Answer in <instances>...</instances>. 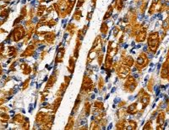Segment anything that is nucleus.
<instances>
[{
  "instance_id": "nucleus-1",
  "label": "nucleus",
  "mask_w": 169,
  "mask_h": 130,
  "mask_svg": "<svg viewBox=\"0 0 169 130\" xmlns=\"http://www.w3.org/2000/svg\"><path fill=\"white\" fill-rule=\"evenodd\" d=\"M146 39H147V45H148L149 52L155 55L157 51V49L159 48L160 43H161L159 32H157V31L150 32L148 35Z\"/></svg>"
},
{
  "instance_id": "nucleus-2",
  "label": "nucleus",
  "mask_w": 169,
  "mask_h": 130,
  "mask_svg": "<svg viewBox=\"0 0 169 130\" xmlns=\"http://www.w3.org/2000/svg\"><path fill=\"white\" fill-rule=\"evenodd\" d=\"M138 86V82L137 81L135 80V78L129 75L127 78H126V82H124L123 84V90L126 91V92H129V93H132L135 91V90L136 89V87Z\"/></svg>"
},
{
  "instance_id": "nucleus-3",
  "label": "nucleus",
  "mask_w": 169,
  "mask_h": 130,
  "mask_svg": "<svg viewBox=\"0 0 169 130\" xmlns=\"http://www.w3.org/2000/svg\"><path fill=\"white\" fill-rule=\"evenodd\" d=\"M148 64H149V57L145 53L142 52L138 56L137 60L135 61V63L134 64V65L138 71H142V69L146 67Z\"/></svg>"
},
{
  "instance_id": "nucleus-4",
  "label": "nucleus",
  "mask_w": 169,
  "mask_h": 130,
  "mask_svg": "<svg viewBox=\"0 0 169 130\" xmlns=\"http://www.w3.org/2000/svg\"><path fill=\"white\" fill-rule=\"evenodd\" d=\"M52 119H53V116L52 114L48 112H39L36 117V123L40 126H42L49 121H52Z\"/></svg>"
},
{
  "instance_id": "nucleus-5",
  "label": "nucleus",
  "mask_w": 169,
  "mask_h": 130,
  "mask_svg": "<svg viewBox=\"0 0 169 130\" xmlns=\"http://www.w3.org/2000/svg\"><path fill=\"white\" fill-rule=\"evenodd\" d=\"M25 36V30L22 25H18L12 32V41L15 42L20 41Z\"/></svg>"
},
{
  "instance_id": "nucleus-6",
  "label": "nucleus",
  "mask_w": 169,
  "mask_h": 130,
  "mask_svg": "<svg viewBox=\"0 0 169 130\" xmlns=\"http://www.w3.org/2000/svg\"><path fill=\"white\" fill-rule=\"evenodd\" d=\"M93 89H94V83H93L92 80L90 78V76H85L84 79H83L82 87H81V92L87 94V93L91 92V91H93Z\"/></svg>"
},
{
  "instance_id": "nucleus-7",
  "label": "nucleus",
  "mask_w": 169,
  "mask_h": 130,
  "mask_svg": "<svg viewBox=\"0 0 169 130\" xmlns=\"http://www.w3.org/2000/svg\"><path fill=\"white\" fill-rule=\"evenodd\" d=\"M146 38H147V27L142 26L135 36V42H137V43L144 42L146 40Z\"/></svg>"
},
{
  "instance_id": "nucleus-8",
  "label": "nucleus",
  "mask_w": 169,
  "mask_h": 130,
  "mask_svg": "<svg viewBox=\"0 0 169 130\" xmlns=\"http://www.w3.org/2000/svg\"><path fill=\"white\" fill-rule=\"evenodd\" d=\"M118 51H119V44L117 43H115L113 41H109L108 46H107V55H108V56H110L112 57H114L118 54Z\"/></svg>"
},
{
  "instance_id": "nucleus-9",
  "label": "nucleus",
  "mask_w": 169,
  "mask_h": 130,
  "mask_svg": "<svg viewBox=\"0 0 169 130\" xmlns=\"http://www.w3.org/2000/svg\"><path fill=\"white\" fill-rule=\"evenodd\" d=\"M44 37V42L48 44H53L55 42V38H56V35H55V32L54 31H46V33L44 34L43 35Z\"/></svg>"
},
{
  "instance_id": "nucleus-10",
  "label": "nucleus",
  "mask_w": 169,
  "mask_h": 130,
  "mask_svg": "<svg viewBox=\"0 0 169 130\" xmlns=\"http://www.w3.org/2000/svg\"><path fill=\"white\" fill-rule=\"evenodd\" d=\"M168 56H167V59L166 61H164V63L162 64V70H161V77L163 79V80H168Z\"/></svg>"
},
{
  "instance_id": "nucleus-11",
  "label": "nucleus",
  "mask_w": 169,
  "mask_h": 130,
  "mask_svg": "<svg viewBox=\"0 0 169 130\" xmlns=\"http://www.w3.org/2000/svg\"><path fill=\"white\" fill-rule=\"evenodd\" d=\"M138 98H140V102L142 105V108L143 109H145L150 103V96L146 93V92H144L142 95H141Z\"/></svg>"
},
{
  "instance_id": "nucleus-12",
  "label": "nucleus",
  "mask_w": 169,
  "mask_h": 130,
  "mask_svg": "<svg viewBox=\"0 0 169 130\" xmlns=\"http://www.w3.org/2000/svg\"><path fill=\"white\" fill-rule=\"evenodd\" d=\"M36 48V47L32 43L30 44H29V45L26 47V49L24 50V52L22 53L21 56H22V57H29V56H33L34 53H35Z\"/></svg>"
},
{
  "instance_id": "nucleus-13",
  "label": "nucleus",
  "mask_w": 169,
  "mask_h": 130,
  "mask_svg": "<svg viewBox=\"0 0 169 130\" xmlns=\"http://www.w3.org/2000/svg\"><path fill=\"white\" fill-rule=\"evenodd\" d=\"M64 55H65V49L63 46L58 48L57 55H56V58H55V62L56 63H62L64 61Z\"/></svg>"
},
{
  "instance_id": "nucleus-14",
  "label": "nucleus",
  "mask_w": 169,
  "mask_h": 130,
  "mask_svg": "<svg viewBox=\"0 0 169 130\" xmlns=\"http://www.w3.org/2000/svg\"><path fill=\"white\" fill-rule=\"evenodd\" d=\"M122 59V61H121V63L123 64V65H126V66H129V67H132L134 64H135V60L133 59V57L131 56H128V55H126L124 57H123V58H121Z\"/></svg>"
},
{
  "instance_id": "nucleus-15",
  "label": "nucleus",
  "mask_w": 169,
  "mask_h": 130,
  "mask_svg": "<svg viewBox=\"0 0 169 130\" xmlns=\"http://www.w3.org/2000/svg\"><path fill=\"white\" fill-rule=\"evenodd\" d=\"M126 112L127 113L130 114V115H135L137 114V112H139V109H138V103H131L128 108L126 109Z\"/></svg>"
},
{
  "instance_id": "nucleus-16",
  "label": "nucleus",
  "mask_w": 169,
  "mask_h": 130,
  "mask_svg": "<svg viewBox=\"0 0 169 130\" xmlns=\"http://www.w3.org/2000/svg\"><path fill=\"white\" fill-rule=\"evenodd\" d=\"M81 45H82V41H80V39L76 38L75 46H74V55H73V56L75 59H77L78 56H79V52H80V50Z\"/></svg>"
},
{
  "instance_id": "nucleus-17",
  "label": "nucleus",
  "mask_w": 169,
  "mask_h": 130,
  "mask_svg": "<svg viewBox=\"0 0 169 130\" xmlns=\"http://www.w3.org/2000/svg\"><path fill=\"white\" fill-rule=\"evenodd\" d=\"M113 57L107 55L105 58V68L110 71L113 68Z\"/></svg>"
},
{
  "instance_id": "nucleus-18",
  "label": "nucleus",
  "mask_w": 169,
  "mask_h": 130,
  "mask_svg": "<svg viewBox=\"0 0 169 130\" xmlns=\"http://www.w3.org/2000/svg\"><path fill=\"white\" fill-rule=\"evenodd\" d=\"M57 76H58V75L57 74H54V73L50 76V78H49L48 82H47V85H46V90L51 89L52 87V86L55 84V82L57 81Z\"/></svg>"
},
{
  "instance_id": "nucleus-19",
  "label": "nucleus",
  "mask_w": 169,
  "mask_h": 130,
  "mask_svg": "<svg viewBox=\"0 0 169 130\" xmlns=\"http://www.w3.org/2000/svg\"><path fill=\"white\" fill-rule=\"evenodd\" d=\"M166 120V114L163 111H161L158 115H157V118H156V124L157 125H162L164 123Z\"/></svg>"
},
{
  "instance_id": "nucleus-20",
  "label": "nucleus",
  "mask_w": 169,
  "mask_h": 130,
  "mask_svg": "<svg viewBox=\"0 0 169 130\" xmlns=\"http://www.w3.org/2000/svg\"><path fill=\"white\" fill-rule=\"evenodd\" d=\"M77 59H75L73 56H70V61H69V65H68V70L70 72V74H73L74 71V67H75V61Z\"/></svg>"
},
{
  "instance_id": "nucleus-21",
  "label": "nucleus",
  "mask_w": 169,
  "mask_h": 130,
  "mask_svg": "<svg viewBox=\"0 0 169 130\" xmlns=\"http://www.w3.org/2000/svg\"><path fill=\"white\" fill-rule=\"evenodd\" d=\"M113 9H114V8H113V4H110L108 6V8L107 10V12L105 13V15L103 17V21H106L107 20H108V19L111 18V16L113 14Z\"/></svg>"
},
{
  "instance_id": "nucleus-22",
  "label": "nucleus",
  "mask_w": 169,
  "mask_h": 130,
  "mask_svg": "<svg viewBox=\"0 0 169 130\" xmlns=\"http://www.w3.org/2000/svg\"><path fill=\"white\" fill-rule=\"evenodd\" d=\"M127 120L125 118H121L116 123V129H126Z\"/></svg>"
},
{
  "instance_id": "nucleus-23",
  "label": "nucleus",
  "mask_w": 169,
  "mask_h": 130,
  "mask_svg": "<svg viewBox=\"0 0 169 130\" xmlns=\"http://www.w3.org/2000/svg\"><path fill=\"white\" fill-rule=\"evenodd\" d=\"M113 6L118 12H121L123 7V0H114V4H113Z\"/></svg>"
},
{
  "instance_id": "nucleus-24",
  "label": "nucleus",
  "mask_w": 169,
  "mask_h": 130,
  "mask_svg": "<svg viewBox=\"0 0 169 130\" xmlns=\"http://www.w3.org/2000/svg\"><path fill=\"white\" fill-rule=\"evenodd\" d=\"M100 31H101V33L103 35H107V33H108V31H109V26H108V24H107V22L106 21H103L101 23Z\"/></svg>"
},
{
  "instance_id": "nucleus-25",
  "label": "nucleus",
  "mask_w": 169,
  "mask_h": 130,
  "mask_svg": "<svg viewBox=\"0 0 169 130\" xmlns=\"http://www.w3.org/2000/svg\"><path fill=\"white\" fill-rule=\"evenodd\" d=\"M76 25L74 24H73V23H70L68 25H67V29H66V30L70 33V35L72 37L73 35H74V33H75V30H76Z\"/></svg>"
},
{
  "instance_id": "nucleus-26",
  "label": "nucleus",
  "mask_w": 169,
  "mask_h": 130,
  "mask_svg": "<svg viewBox=\"0 0 169 130\" xmlns=\"http://www.w3.org/2000/svg\"><path fill=\"white\" fill-rule=\"evenodd\" d=\"M74 123H75L74 118V116H73V115H71V116L69 118V122H68L67 125L65 126V129L66 130L73 129V128L74 127Z\"/></svg>"
},
{
  "instance_id": "nucleus-27",
  "label": "nucleus",
  "mask_w": 169,
  "mask_h": 130,
  "mask_svg": "<svg viewBox=\"0 0 169 130\" xmlns=\"http://www.w3.org/2000/svg\"><path fill=\"white\" fill-rule=\"evenodd\" d=\"M47 10V6L46 5H39L37 8V12H36V15L38 17H42L44 15V12Z\"/></svg>"
},
{
  "instance_id": "nucleus-28",
  "label": "nucleus",
  "mask_w": 169,
  "mask_h": 130,
  "mask_svg": "<svg viewBox=\"0 0 169 130\" xmlns=\"http://www.w3.org/2000/svg\"><path fill=\"white\" fill-rule=\"evenodd\" d=\"M138 127L136 121L134 120H129L127 121V125H126V129H136Z\"/></svg>"
},
{
  "instance_id": "nucleus-29",
  "label": "nucleus",
  "mask_w": 169,
  "mask_h": 130,
  "mask_svg": "<svg viewBox=\"0 0 169 130\" xmlns=\"http://www.w3.org/2000/svg\"><path fill=\"white\" fill-rule=\"evenodd\" d=\"M82 18V11L80 9V8H76V10L74 11V15H73V19L76 21H80Z\"/></svg>"
},
{
  "instance_id": "nucleus-30",
  "label": "nucleus",
  "mask_w": 169,
  "mask_h": 130,
  "mask_svg": "<svg viewBox=\"0 0 169 130\" xmlns=\"http://www.w3.org/2000/svg\"><path fill=\"white\" fill-rule=\"evenodd\" d=\"M68 87L65 83H63V84H61V86L59 87V89L57 91V92H56V97H62L63 96V94L64 93V91H65V90H66V87Z\"/></svg>"
},
{
  "instance_id": "nucleus-31",
  "label": "nucleus",
  "mask_w": 169,
  "mask_h": 130,
  "mask_svg": "<svg viewBox=\"0 0 169 130\" xmlns=\"http://www.w3.org/2000/svg\"><path fill=\"white\" fill-rule=\"evenodd\" d=\"M91 103L89 102H86L84 105V113H85V116H89L90 113H91Z\"/></svg>"
},
{
  "instance_id": "nucleus-32",
  "label": "nucleus",
  "mask_w": 169,
  "mask_h": 130,
  "mask_svg": "<svg viewBox=\"0 0 169 130\" xmlns=\"http://www.w3.org/2000/svg\"><path fill=\"white\" fill-rule=\"evenodd\" d=\"M94 106V108H95V112H101L104 107H103V103L102 102H100V101H96L93 104Z\"/></svg>"
},
{
  "instance_id": "nucleus-33",
  "label": "nucleus",
  "mask_w": 169,
  "mask_h": 130,
  "mask_svg": "<svg viewBox=\"0 0 169 130\" xmlns=\"http://www.w3.org/2000/svg\"><path fill=\"white\" fill-rule=\"evenodd\" d=\"M21 69H22V72L24 75H29L31 72V68L25 63H22L21 64Z\"/></svg>"
},
{
  "instance_id": "nucleus-34",
  "label": "nucleus",
  "mask_w": 169,
  "mask_h": 130,
  "mask_svg": "<svg viewBox=\"0 0 169 130\" xmlns=\"http://www.w3.org/2000/svg\"><path fill=\"white\" fill-rule=\"evenodd\" d=\"M154 85H155V80H154V77H151V78L149 80L148 83H147V90H148L150 92H152Z\"/></svg>"
},
{
  "instance_id": "nucleus-35",
  "label": "nucleus",
  "mask_w": 169,
  "mask_h": 130,
  "mask_svg": "<svg viewBox=\"0 0 169 130\" xmlns=\"http://www.w3.org/2000/svg\"><path fill=\"white\" fill-rule=\"evenodd\" d=\"M169 28V24H168V17L166 18V20L162 22V29L163 32H168Z\"/></svg>"
},
{
  "instance_id": "nucleus-36",
  "label": "nucleus",
  "mask_w": 169,
  "mask_h": 130,
  "mask_svg": "<svg viewBox=\"0 0 169 130\" xmlns=\"http://www.w3.org/2000/svg\"><path fill=\"white\" fill-rule=\"evenodd\" d=\"M147 5H148V3H147V1H145V0H144V1L141 3V8H140V13H141V14H145V10H146V8H147Z\"/></svg>"
},
{
  "instance_id": "nucleus-37",
  "label": "nucleus",
  "mask_w": 169,
  "mask_h": 130,
  "mask_svg": "<svg viewBox=\"0 0 169 130\" xmlns=\"http://www.w3.org/2000/svg\"><path fill=\"white\" fill-rule=\"evenodd\" d=\"M90 129H101V125L96 120L92 121L91 123V125H90Z\"/></svg>"
},
{
  "instance_id": "nucleus-38",
  "label": "nucleus",
  "mask_w": 169,
  "mask_h": 130,
  "mask_svg": "<svg viewBox=\"0 0 169 130\" xmlns=\"http://www.w3.org/2000/svg\"><path fill=\"white\" fill-rule=\"evenodd\" d=\"M56 24H57V21L54 20V19H50L49 20H48V21L45 23V25L46 26H48L49 28H52V27H53Z\"/></svg>"
},
{
  "instance_id": "nucleus-39",
  "label": "nucleus",
  "mask_w": 169,
  "mask_h": 130,
  "mask_svg": "<svg viewBox=\"0 0 169 130\" xmlns=\"http://www.w3.org/2000/svg\"><path fill=\"white\" fill-rule=\"evenodd\" d=\"M153 127H152V121L151 120H149L147 121V123L145 124V126L143 127V129L146 130V129H152Z\"/></svg>"
},
{
  "instance_id": "nucleus-40",
  "label": "nucleus",
  "mask_w": 169,
  "mask_h": 130,
  "mask_svg": "<svg viewBox=\"0 0 169 130\" xmlns=\"http://www.w3.org/2000/svg\"><path fill=\"white\" fill-rule=\"evenodd\" d=\"M104 85H105V82H104L103 78L101 76H100L99 80H98V88H99V90L102 89L104 87Z\"/></svg>"
},
{
  "instance_id": "nucleus-41",
  "label": "nucleus",
  "mask_w": 169,
  "mask_h": 130,
  "mask_svg": "<svg viewBox=\"0 0 169 130\" xmlns=\"http://www.w3.org/2000/svg\"><path fill=\"white\" fill-rule=\"evenodd\" d=\"M121 29L119 26H115L114 28H113V36L114 37H117L118 36V35H119V33L120 32Z\"/></svg>"
},
{
  "instance_id": "nucleus-42",
  "label": "nucleus",
  "mask_w": 169,
  "mask_h": 130,
  "mask_svg": "<svg viewBox=\"0 0 169 130\" xmlns=\"http://www.w3.org/2000/svg\"><path fill=\"white\" fill-rule=\"evenodd\" d=\"M85 1L86 0H77L76 1V8H80L84 5Z\"/></svg>"
},
{
  "instance_id": "nucleus-43",
  "label": "nucleus",
  "mask_w": 169,
  "mask_h": 130,
  "mask_svg": "<svg viewBox=\"0 0 169 130\" xmlns=\"http://www.w3.org/2000/svg\"><path fill=\"white\" fill-rule=\"evenodd\" d=\"M9 119V116L8 114H1L0 116V120L2 123H6Z\"/></svg>"
},
{
  "instance_id": "nucleus-44",
  "label": "nucleus",
  "mask_w": 169,
  "mask_h": 130,
  "mask_svg": "<svg viewBox=\"0 0 169 130\" xmlns=\"http://www.w3.org/2000/svg\"><path fill=\"white\" fill-rule=\"evenodd\" d=\"M47 54H48V51H47L46 50L41 52V61H42V60L44 59V57L46 56V55H47Z\"/></svg>"
},
{
  "instance_id": "nucleus-45",
  "label": "nucleus",
  "mask_w": 169,
  "mask_h": 130,
  "mask_svg": "<svg viewBox=\"0 0 169 130\" xmlns=\"http://www.w3.org/2000/svg\"><path fill=\"white\" fill-rule=\"evenodd\" d=\"M92 14H93V11H91V12H89V13L87 14L86 20H87L88 21H90V20H91V18H92Z\"/></svg>"
},
{
  "instance_id": "nucleus-46",
  "label": "nucleus",
  "mask_w": 169,
  "mask_h": 130,
  "mask_svg": "<svg viewBox=\"0 0 169 130\" xmlns=\"http://www.w3.org/2000/svg\"><path fill=\"white\" fill-rule=\"evenodd\" d=\"M70 79H71V76H69V77H68V76H65V77H64V82H65L64 83H65V84H66L67 86L69 85V83H70Z\"/></svg>"
},
{
  "instance_id": "nucleus-47",
  "label": "nucleus",
  "mask_w": 169,
  "mask_h": 130,
  "mask_svg": "<svg viewBox=\"0 0 169 130\" xmlns=\"http://www.w3.org/2000/svg\"><path fill=\"white\" fill-rule=\"evenodd\" d=\"M25 82L24 86H23V90H25V89H26V88H27V87H28V84H29V82H30V79L25 80Z\"/></svg>"
},
{
  "instance_id": "nucleus-48",
  "label": "nucleus",
  "mask_w": 169,
  "mask_h": 130,
  "mask_svg": "<svg viewBox=\"0 0 169 130\" xmlns=\"http://www.w3.org/2000/svg\"><path fill=\"white\" fill-rule=\"evenodd\" d=\"M3 50H4V45H3V44H0V56L3 54Z\"/></svg>"
},
{
  "instance_id": "nucleus-49",
  "label": "nucleus",
  "mask_w": 169,
  "mask_h": 130,
  "mask_svg": "<svg viewBox=\"0 0 169 130\" xmlns=\"http://www.w3.org/2000/svg\"><path fill=\"white\" fill-rule=\"evenodd\" d=\"M96 3H97V0H91V7H92V9L95 8Z\"/></svg>"
},
{
  "instance_id": "nucleus-50",
  "label": "nucleus",
  "mask_w": 169,
  "mask_h": 130,
  "mask_svg": "<svg viewBox=\"0 0 169 130\" xmlns=\"http://www.w3.org/2000/svg\"><path fill=\"white\" fill-rule=\"evenodd\" d=\"M124 105H126V102H125V101H122V102L119 103V108H120L121 107L123 108Z\"/></svg>"
},
{
  "instance_id": "nucleus-51",
  "label": "nucleus",
  "mask_w": 169,
  "mask_h": 130,
  "mask_svg": "<svg viewBox=\"0 0 169 130\" xmlns=\"http://www.w3.org/2000/svg\"><path fill=\"white\" fill-rule=\"evenodd\" d=\"M2 74V68H1V65H0V75Z\"/></svg>"
},
{
  "instance_id": "nucleus-52",
  "label": "nucleus",
  "mask_w": 169,
  "mask_h": 130,
  "mask_svg": "<svg viewBox=\"0 0 169 130\" xmlns=\"http://www.w3.org/2000/svg\"><path fill=\"white\" fill-rule=\"evenodd\" d=\"M45 2H51V1H52V0H44Z\"/></svg>"
}]
</instances>
